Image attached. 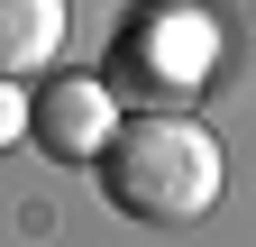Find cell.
Listing matches in <instances>:
<instances>
[{
  "instance_id": "1",
  "label": "cell",
  "mask_w": 256,
  "mask_h": 247,
  "mask_svg": "<svg viewBox=\"0 0 256 247\" xmlns=\"http://www.w3.org/2000/svg\"><path fill=\"white\" fill-rule=\"evenodd\" d=\"M101 192L138 229H192L229 192V156H220V138L202 119L146 110V119H119V138L101 146Z\"/></svg>"
},
{
  "instance_id": "2",
  "label": "cell",
  "mask_w": 256,
  "mask_h": 247,
  "mask_svg": "<svg viewBox=\"0 0 256 247\" xmlns=\"http://www.w3.org/2000/svg\"><path fill=\"white\" fill-rule=\"evenodd\" d=\"M119 64L156 92H202V82H220V18L210 10H146V18H128Z\"/></svg>"
},
{
  "instance_id": "3",
  "label": "cell",
  "mask_w": 256,
  "mask_h": 247,
  "mask_svg": "<svg viewBox=\"0 0 256 247\" xmlns=\"http://www.w3.org/2000/svg\"><path fill=\"white\" fill-rule=\"evenodd\" d=\"M110 138H119V101H110L101 74H46V82H37L28 146H46L55 165H101Z\"/></svg>"
},
{
  "instance_id": "4",
  "label": "cell",
  "mask_w": 256,
  "mask_h": 247,
  "mask_svg": "<svg viewBox=\"0 0 256 247\" xmlns=\"http://www.w3.org/2000/svg\"><path fill=\"white\" fill-rule=\"evenodd\" d=\"M64 37H74V10L64 0H0V74L28 82V74H46Z\"/></svg>"
},
{
  "instance_id": "5",
  "label": "cell",
  "mask_w": 256,
  "mask_h": 247,
  "mask_svg": "<svg viewBox=\"0 0 256 247\" xmlns=\"http://www.w3.org/2000/svg\"><path fill=\"white\" fill-rule=\"evenodd\" d=\"M28 119H37V92L0 74V156H10V146H28Z\"/></svg>"
}]
</instances>
